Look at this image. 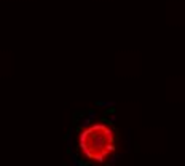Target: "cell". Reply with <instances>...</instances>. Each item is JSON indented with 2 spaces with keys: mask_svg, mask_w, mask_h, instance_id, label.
I'll return each mask as SVG.
<instances>
[{
  "mask_svg": "<svg viewBox=\"0 0 185 166\" xmlns=\"http://www.w3.org/2000/svg\"><path fill=\"white\" fill-rule=\"evenodd\" d=\"M80 149L91 161H104L115 150V136L107 125H92L80 136Z\"/></svg>",
  "mask_w": 185,
  "mask_h": 166,
  "instance_id": "6da1fadb",
  "label": "cell"
}]
</instances>
